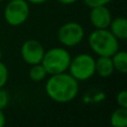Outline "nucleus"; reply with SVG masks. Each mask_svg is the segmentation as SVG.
Instances as JSON below:
<instances>
[{
    "mask_svg": "<svg viewBox=\"0 0 127 127\" xmlns=\"http://www.w3.org/2000/svg\"><path fill=\"white\" fill-rule=\"evenodd\" d=\"M48 76L45 90L51 100L58 104H68L77 97L79 93V81L68 71Z\"/></svg>",
    "mask_w": 127,
    "mask_h": 127,
    "instance_id": "1",
    "label": "nucleus"
},
{
    "mask_svg": "<svg viewBox=\"0 0 127 127\" xmlns=\"http://www.w3.org/2000/svg\"><path fill=\"white\" fill-rule=\"evenodd\" d=\"M87 41L89 48L97 56L112 57L119 49V40L108 29H94Z\"/></svg>",
    "mask_w": 127,
    "mask_h": 127,
    "instance_id": "2",
    "label": "nucleus"
},
{
    "mask_svg": "<svg viewBox=\"0 0 127 127\" xmlns=\"http://www.w3.org/2000/svg\"><path fill=\"white\" fill-rule=\"evenodd\" d=\"M71 55L65 47H53L45 50L41 65L45 67L48 75L60 74L67 71Z\"/></svg>",
    "mask_w": 127,
    "mask_h": 127,
    "instance_id": "3",
    "label": "nucleus"
},
{
    "mask_svg": "<svg viewBox=\"0 0 127 127\" xmlns=\"http://www.w3.org/2000/svg\"><path fill=\"white\" fill-rule=\"evenodd\" d=\"M67 71L76 80L86 81L95 75V58L90 54H78L71 57Z\"/></svg>",
    "mask_w": 127,
    "mask_h": 127,
    "instance_id": "4",
    "label": "nucleus"
},
{
    "mask_svg": "<svg viewBox=\"0 0 127 127\" xmlns=\"http://www.w3.org/2000/svg\"><path fill=\"white\" fill-rule=\"evenodd\" d=\"M30 15V3L27 0H10L3 10V18L11 27L24 25Z\"/></svg>",
    "mask_w": 127,
    "mask_h": 127,
    "instance_id": "5",
    "label": "nucleus"
},
{
    "mask_svg": "<svg viewBox=\"0 0 127 127\" xmlns=\"http://www.w3.org/2000/svg\"><path fill=\"white\" fill-rule=\"evenodd\" d=\"M58 41L65 48L78 46L85 38V29L79 22L68 21L63 24L57 31Z\"/></svg>",
    "mask_w": 127,
    "mask_h": 127,
    "instance_id": "6",
    "label": "nucleus"
},
{
    "mask_svg": "<svg viewBox=\"0 0 127 127\" xmlns=\"http://www.w3.org/2000/svg\"><path fill=\"white\" fill-rule=\"evenodd\" d=\"M44 54V46L41 45V42H39L36 39L26 40L20 47V56H21L22 60L30 66L41 63Z\"/></svg>",
    "mask_w": 127,
    "mask_h": 127,
    "instance_id": "7",
    "label": "nucleus"
},
{
    "mask_svg": "<svg viewBox=\"0 0 127 127\" xmlns=\"http://www.w3.org/2000/svg\"><path fill=\"white\" fill-rule=\"evenodd\" d=\"M113 16L107 6H96L90 8L89 21L95 29H107Z\"/></svg>",
    "mask_w": 127,
    "mask_h": 127,
    "instance_id": "8",
    "label": "nucleus"
},
{
    "mask_svg": "<svg viewBox=\"0 0 127 127\" xmlns=\"http://www.w3.org/2000/svg\"><path fill=\"white\" fill-rule=\"evenodd\" d=\"M115 69L113 66L112 57L108 56H98L95 59V74H97L101 78H108L114 74Z\"/></svg>",
    "mask_w": 127,
    "mask_h": 127,
    "instance_id": "9",
    "label": "nucleus"
},
{
    "mask_svg": "<svg viewBox=\"0 0 127 127\" xmlns=\"http://www.w3.org/2000/svg\"><path fill=\"white\" fill-rule=\"evenodd\" d=\"M107 29L119 41H124L127 38V19L125 17L113 18Z\"/></svg>",
    "mask_w": 127,
    "mask_h": 127,
    "instance_id": "10",
    "label": "nucleus"
},
{
    "mask_svg": "<svg viewBox=\"0 0 127 127\" xmlns=\"http://www.w3.org/2000/svg\"><path fill=\"white\" fill-rule=\"evenodd\" d=\"M112 62L115 71H118L119 74H126L127 72V53L125 50L118 49L112 56Z\"/></svg>",
    "mask_w": 127,
    "mask_h": 127,
    "instance_id": "11",
    "label": "nucleus"
},
{
    "mask_svg": "<svg viewBox=\"0 0 127 127\" xmlns=\"http://www.w3.org/2000/svg\"><path fill=\"white\" fill-rule=\"evenodd\" d=\"M110 124L114 127H126L127 126V108L118 107L110 115Z\"/></svg>",
    "mask_w": 127,
    "mask_h": 127,
    "instance_id": "12",
    "label": "nucleus"
},
{
    "mask_svg": "<svg viewBox=\"0 0 127 127\" xmlns=\"http://www.w3.org/2000/svg\"><path fill=\"white\" fill-rule=\"evenodd\" d=\"M48 74H47L45 67L40 64H36V65H31L30 69H29V78L35 83H40V81L45 80L47 78Z\"/></svg>",
    "mask_w": 127,
    "mask_h": 127,
    "instance_id": "13",
    "label": "nucleus"
},
{
    "mask_svg": "<svg viewBox=\"0 0 127 127\" xmlns=\"http://www.w3.org/2000/svg\"><path fill=\"white\" fill-rule=\"evenodd\" d=\"M9 79V70L6 64L0 60V88H3L6 86L7 81Z\"/></svg>",
    "mask_w": 127,
    "mask_h": 127,
    "instance_id": "14",
    "label": "nucleus"
},
{
    "mask_svg": "<svg viewBox=\"0 0 127 127\" xmlns=\"http://www.w3.org/2000/svg\"><path fill=\"white\" fill-rule=\"evenodd\" d=\"M10 101V95L4 88H0V109L3 110Z\"/></svg>",
    "mask_w": 127,
    "mask_h": 127,
    "instance_id": "15",
    "label": "nucleus"
},
{
    "mask_svg": "<svg viewBox=\"0 0 127 127\" xmlns=\"http://www.w3.org/2000/svg\"><path fill=\"white\" fill-rule=\"evenodd\" d=\"M116 103L118 107H126L127 108V92L125 89L121 90L116 95Z\"/></svg>",
    "mask_w": 127,
    "mask_h": 127,
    "instance_id": "16",
    "label": "nucleus"
},
{
    "mask_svg": "<svg viewBox=\"0 0 127 127\" xmlns=\"http://www.w3.org/2000/svg\"><path fill=\"white\" fill-rule=\"evenodd\" d=\"M83 1L87 7L92 8L96 6H108L113 0H83Z\"/></svg>",
    "mask_w": 127,
    "mask_h": 127,
    "instance_id": "17",
    "label": "nucleus"
},
{
    "mask_svg": "<svg viewBox=\"0 0 127 127\" xmlns=\"http://www.w3.org/2000/svg\"><path fill=\"white\" fill-rule=\"evenodd\" d=\"M4 125H6V115L3 110L0 109V127H3Z\"/></svg>",
    "mask_w": 127,
    "mask_h": 127,
    "instance_id": "18",
    "label": "nucleus"
},
{
    "mask_svg": "<svg viewBox=\"0 0 127 127\" xmlns=\"http://www.w3.org/2000/svg\"><path fill=\"white\" fill-rule=\"evenodd\" d=\"M57 1L65 6H70V4H74L75 2H77V0H57Z\"/></svg>",
    "mask_w": 127,
    "mask_h": 127,
    "instance_id": "19",
    "label": "nucleus"
},
{
    "mask_svg": "<svg viewBox=\"0 0 127 127\" xmlns=\"http://www.w3.org/2000/svg\"><path fill=\"white\" fill-rule=\"evenodd\" d=\"M30 4H42L45 2H47L48 0H27Z\"/></svg>",
    "mask_w": 127,
    "mask_h": 127,
    "instance_id": "20",
    "label": "nucleus"
},
{
    "mask_svg": "<svg viewBox=\"0 0 127 127\" xmlns=\"http://www.w3.org/2000/svg\"><path fill=\"white\" fill-rule=\"evenodd\" d=\"M2 59V50H1V48H0V60Z\"/></svg>",
    "mask_w": 127,
    "mask_h": 127,
    "instance_id": "21",
    "label": "nucleus"
},
{
    "mask_svg": "<svg viewBox=\"0 0 127 127\" xmlns=\"http://www.w3.org/2000/svg\"><path fill=\"white\" fill-rule=\"evenodd\" d=\"M2 1H4V0H0V2H2Z\"/></svg>",
    "mask_w": 127,
    "mask_h": 127,
    "instance_id": "22",
    "label": "nucleus"
}]
</instances>
